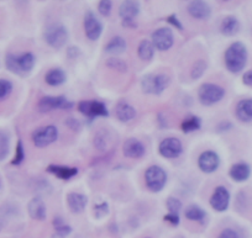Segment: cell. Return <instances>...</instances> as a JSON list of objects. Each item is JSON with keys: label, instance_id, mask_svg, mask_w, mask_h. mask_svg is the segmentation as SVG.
<instances>
[{"label": "cell", "instance_id": "obj_1", "mask_svg": "<svg viewBox=\"0 0 252 238\" xmlns=\"http://www.w3.org/2000/svg\"><path fill=\"white\" fill-rule=\"evenodd\" d=\"M225 65L234 74L240 73L247 63V48L242 42H234L225 51Z\"/></svg>", "mask_w": 252, "mask_h": 238}, {"label": "cell", "instance_id": "obj_2", "mask_svg": "<svg viewBox=\"0 0 252 238\" xmlns=\"http://www.w3.org/2000/svg\"><path fill=\"white\" fill-rule=\"evenodd\" d=\"M36 58L31 52L23 53V55H8L5 60L6 68L15 74L24 75L28 74L35 67Z\"/></svg>", "mask_w": 252, "mask_h": 238}, {"label": "cell", "instance_id": "obj_3", "mask_svg": "<svg viewBox=\"0 0 252 238\" xmlns=\"http://www.w3.org/2000/svg\"><path fill=\"white\" fill-rule=\"evenodd\" d=\"M169 82L171 79L166 74H147L142 78L141 89L145 94L159 95L166 90Z\"/></svg>", "mask_w": 252, "mask_h": 238}, {"label": "cell", "instance_id": "obj_4", "mask_svg": "<svg viewBox=\"0 0 252 238\" xmlns=\"http://www.w3.org/2000/svg\"><path fill=\"white\" fill-rule=\"evenodd\" d=\"M43 37L51 47L61 48L66 45L68 40V31L62 24H51L45 30Z\"/></svg>", "mask_w": 252, "mask_h": 238}, {"label": "cell", "instance_id": "obj_5", "mask_svg": "<svg viewBox=\"0 0 252 238\" xmlns=\"http://www.w3.org/2000/svg\"><path fill=\"white\" fill-rule=\"evenodd\" d=\"M225 95V90L218 84L205 83L203 84L198 91L199 101L204 106H212L214 104L219 103Z\"/></svg>", "mask_w": 252, "mask_h": 238}, {"label": "cell", "instance_id": "obj_6", "mask_svg": "<svg viewBox=\"0 0 252 238\" xmlns=\"http://www.w3.org/2000/svg\"><path fill=\"white\" fill-rule=\"evenodd\" d=\"M145 181L150 190L154 193H158L166 186L167 174L161 167L151 166L145 172Z\"/></svg>", "mask_w": 252, "mask_h": 238}, {"label": "cell", "instance_id": "obj_7", "mask_svg": "<svg viewBox=\"0 0 252 238\" xmlns=\"http://www.w3.org/2000/svg\"><path fill=\"white\" fill-rule=\"evenodd\" d=\"M58 138V130L56 126L47 125L37 128L32 133V142L36 147L45 148L52 145Z\"/></svg>", "mask_w": 252, "mask_h": 238}, {"label": "cell", "instance_id": "obj_8", "mask_svg": "<svg viewBox=\"0 0 252 238\" xmlns=\"http://www.w3.org/2000/svg\"><path fill=\"white\" fill-rule=\"evenodd\" d=\"M73 104L67 100L63 95L60 96H43L38 101V110L41 113H50L53 110H66L71 109Z\"/></svg>", "mask_w": 252, "mask_h": 238}, {"label": "cell", "instance_id": "obj_9", "mask_svg": "<svg viewBox=\"0 0 252 238\" xmlns=\"http://www.w3.org/2000/svg\"><path fill=\"white\" fill-rule=\"evenodd\" d=\"M79 113L83 114L87 118H106L109 111L106 106L101 101L96 100H83L78 104Z\"/></svg>", "mask_w": 252, "mask_h": 238}, {"label": "cell", "instance_id": "obj_10", "mask_svg": "<svg viewBox=\"0 0 252 238\" xmlns=\"http://www.w3.org/2000/svg\"><path fill=\"white\" fill-rule=\"evenodd\" d=\"M152 43H154L156 50L162 51V52L168 51L174 43V36L171 29L161 28L154 31V33H152Z\"/></svg>", "mask_w": 252, "mask_h": 238}, {"label": "cell", "instance_id": "obj_11", "mask_svg": "<svg viewBox=\"0 0 252 238\" xmlns=\"http://www.w3.org/2000/svg\"><path fill=\"white\" fill-rule=\"evenodd\" d=\"M158 152L162 157L173 159V158L179 157L183 152V145L181 141L176 137H168L159 143Z\"/></svg>", "mask_w": 252, "mask_h": 238}, {"label": "cell", "instance_id": "obj_12", "mask_svg": "<svg viewBox=\"0 0 252 238\" xmlns=\"http://www.w3.org/2000/svg\"><path fill=\"white\" fill-rule=\"evenodd\" d=\"M220 166V158L213 150H205L198 158V167L203 173H214Z\"/></svg>", "mask_w": 252, "mask_h": 238}, {"label": "cell", "instance_id": "obj_13", "mask_svg": "<svg viewBox=\"0 0 252 238\" xmlns=\"http://www.w3.org/2000/svg\"><path fill=\"white\" fill-rule=\"evenodd\" d=\"M84 31L91 41H96L103 32V25L92 11H87L84 16Z\"/></svg>", "mask_w": 252, "mask_h": 238}, {"label": "cell", "instance_id": "obj_14", "mask_svg": "<svg viewBox=\"0 0 252 238\" xmlns=\"http://www.w3.org/2000/svg\"><path fill=\"white\" fill-rule=\"evenodd\" d=\"M230 204V193L225 186H218L210 198V206L218 212L227 210Z\"/></svg>", "mask_w": 252, "mask_h": 238}, {"label": "cell", "instance_id": "obj_15", "mask_svg": "<svg viewBox=\"0 0 252 238\" xmlns=\"http://www.w3.org/2000/svg\"><path fill=\"white\" fill-rule=\"evenodd\" d=\"M188 13L192 18L198 20H207L210 18L212 9L204 0H192L188 5Z\"/></svg>", "mask_w": 252, "mask_h": 238}, {"label": "cell", "instance_id": "obj_16", "mask_svg": "<svg viewBox=\"0 0 252 238\" xmlns=\"http://www.w3.org/2000/svg\"><path fill=\"white\" fill-rule=\"evenodd\" d=\"M139 13L140 4L137 0H124L119 8V15L123 21H134Z\"/></svg>", "mask_w": 252, "mask_h": 238}, {"label": "cell", "instance_id": "obj_17", "mask_svg": "<svg viewBox=\"0 0 252 238\" xmlns=\"http://www.w3.org/2000/svg\"><path fill=\"white\" fill-rule=\"evenodd\" d=\"M145 152H146V149H145L144 143L140 142L136 138H129L124 142L123 153L125 157L141 158L145 154Z\"/></svg>", "mask_w": 252, "mask_h": 238}, {"label": "cell", "instance_id": "obj_18", "mask_svg": "<svg viewBox=\"0 0 252 238\" xmlns=\"http://www.w3.org/2000/svg\"><path fill=\"white\" fill-rule=\"evenodd\" d=\"M67 204H68V208L72 212L81 213L86 208L87 204H88V199L81 193H69L67 195Z\"/></svg>", "mask_w": 252, "mask_h": 238}, {"label": "cell", "instance_id": "obj_19", "mask_svg": "<svg viewBox=\"0 0 252 238\" xmlns=\"http://www.w3.org/2000/svg\"><path fill=\"white\" fill-rule=\"evenodd\" d=\"M28 211L29 215L31 216V218L37 221H43L46 218V205L43 203V200L38 196L33 198L32 200L29 203L28 205Z\"/></svg>", "mask_w": 252, "mask_h": 238}, {"label": "cell", "instance_id": "obj_20", "mask_svg": "<svg viewBox=\"0 0 252 238\" xmlns=\"http://www.w3.org/2000/svg\"><path fill=\"white\" fill-rule=\"evenodd\" d=\"M115 115L116 118H118V120L121 121V122H129L132 119H135V116H136V110H135L134 106L130 105L129 103L120 101V103L116 104Z\"/></svg>", "mask_w": 252, "mask_h": 238}, {"label": "cell", "instance_id": "obj_21", "mask_svg": "<svg viewBox=\"0 0 252 238\" xmlns=\"http://www.w3.org/2000/svg\"><path fill=\"white\" fill-rule=\"evenodd\" d=\"M229 174L232 180L237 181V183H242V181L247 180L250 178V176H251V168H250V166L247 163L241 162V163L234 164L230 168Z\"/></svg>", "mask_w": 252, "mask_h": 238}, {"label": "cell", "instance_id": "obj_22", "mask_svg": "<svg viewBox=\"0 0 252 238\" xmlns=\"http://www.w3.org/2000/svg\"><path fill=\"white\" fill-rule=\"evenodd\" d=\"M48 173L53 174L57 178L62 179V180H68V179L73 178L78 174V169L73 168V167H66V166H57V164H51L47 167Z\"/></svg>", "mask_w": 252, "mask_h": 238}, {"label": "cell", "instance_id": "obj_23", "mask_svg": "<svg viewBox=\"0 0 252 238\" xmlns=\"http://www.w3.org/2000/svg\"><path fill=\"white\" fill-rule=\"evenodd\" d=\"M236 118L242 122L252 121V99H244L236 106Z\"/></svg>", "mask_w": 252, "mask_h": 238}, {"label": "cell", "instance_id": "obj_24", "mask_svg": "<svg viewBox=\"0 0 252 238\" xmlns=\"http://www.w3.org/2000/svg\"><path fill=\"white\" fill-rule=\"evenodd\" d=\"M240 31V23L235 16H226L220 24V32L224 36H235Z\"/></svg>", "mask_w": 252, "mask_h": 238}, {"label": "cell", "instance_id": "obj_25", "mask_svg": "<svg viewBox=\"0 0 252 238\" xmlns=\"http://www.w3.org/2000/svg\"><path fill=\"white\" fill-rule=\"evenodd\" d=\"M66 73L60 68H53V69L48 70L45 75V82L51 87L62 86L66 82Z\"/></svg>", "mask_w": 252, "mask_h": 238}, {"label": "cell", "instance_id": "obj_26", "mask_svg": "<svg viewBox=\"0 0 252 238\" xmlns=\"http://www.w3.org/2000/svg\"><path fill=\"white\" fill-rule=\"evenodd\" d=\"M126 47H127L126 41L124 40L121 36H115V37L111 38L108 42V45L105 46V52L109 53V55L118 56L125 52Z\"/></svg>", "mask_w": 252, "mask_h": 238}, {"label": "cell", "instance_id": "obj_27", "mask_svg": "<svg viewBox=\"0 0 252 238\" xmlns=\"http://www.w3.org/2000/svg\"><path fill=\"white\" fill-rule=\"evenodd\" d=\"M137 55H139L140 60H145V62H149L154 58L155 55V46L152 43V41L149 40H142L140 42L139 48H137Z\"/></svg>", "mask_w": 252, "mask_h": 238}, {"label": "cell", "instance_id": "obj_28", "mask_svg": "<svg viewBox=\"0 0 252 238\" xmlns=\"http://www.w3.org/2000/svg\"><path fill=\"white\" fill-rule=\"evenodd\" d=\"M205 215V211L197 205H190L186 208V217L190 221H203Z\"/></svg>", "mask_w": 252, "mask_h": 238}, {"label": "cell", "instance_id": "obj_29", "mask_svg": "<svg viewBox=\"0 0 252 238\" xmlns=\"http://www.w3.org/2000/svg\"><path fill=\"white\" fill-rule=\"evenodd\" d=\"M200 126H202V122H200V119L197 118V116H189L188 119L182 122V131L183 132H193V131L199 130Z\"/></svg>", "mask_w": 252, "mask_h": 238}, {"label": "cell", "instance_id": "obj_30", "mask_svg": "<svg viewBox=\"0 0 252 238\" xmlns=\"http://www.w3.org/2000/svg\"><path fill=\"white\" fill-rule=\"evenodd\" d=\"M53 227H55L56 233L63 236V237H66V236H68L69 233L72 232L71 226L67 225V223L64 222V220H63L62 217H60V216H56V217L53 218Z\"/></svg>", "mask_w": 252, "mask_h": 238}, {"label": "cell", "instance_id": "obj_31", "mask_svg": "<svg viewBox=\"0 0 252 238\" xmlns=\"http://www.w3.org/2000/svg\"><path fill=\"white\" fill-rule=\"evenodd\" d=\"M106 65H108L110 69L116 70V72L125 73L127 72V64L124 62L123 60L118 57H110L108 60H106Z\"/></svg>", "mask_w": 252, "mask_h": 238}, {"label": "cell", "instance_id": "obj_32", "mask_svg": "<svg viewBox=\"0 0 252 238\" xmlns=\"http://www.w3.org/2000/svg\"><path fill=\"white\" fill-rule=\"evenodd\" d=\"M9 153V137L5 132L0 131V161L5 159Z\"/></svg>", "mask_w": 252, "mask_h": 238}, {"label": "cell", "instance_id": "obj_33", "mask_svg": "<svg viewBox=\"0 0 252 238\" xmlns=\"http://www.w3.org/2000/svg\"><path fill=\"white\" fill-rule=\"evenodd\" d=\"M205 69H207V63L204 60H199L193 64L192 70H190V75L193 79H199L203 74H204Z\"/></svg>", "mask_w": 252, "mask_h": 238}, {"label": "cell", "instance_id": "obj_34", "mask_svg": "<svg viewBox=\"0 0 252 238\" xmlns=\"http://www.w3.org/2000/svg\"><path fill=\"white\" fill-rule=\"evenodd\" d=\"M24 158H25V152H24V146L21 141H19L18 145H16V150H15V157L11 161L13 166H20L23 163Z\"/></svg>", "mask_w": 252, "mask_h": 238}, {"label": "cell", "instance_id": "obj_35", "mask_svg": "<svg viewBox=\"0 0 252 238\" xmlns=\"http://www.w3.org/2000/svg\"><path fill=\"white\" fill-rule=\"evenodd\" d=\"M13 90V84L6 79H0V100L5 99Z\"/></svg>", "mask_w": 252, "mask_h": 238}, {"label": "cell", "instance_id": "obj_36", "mask_svg": "<svg viewBox=\"0 0 252 238\" xmlns=\"http://www.w3.org/2000/svg\"><path fill=\"white\" fill-rule=\"evenodd\" d=\"M113 9L111 0H100L98 4V11L101 16H109Z\"/></svg>", "mask_w": 252, "mask_h": 238}, {"label": "cell", "instance_id": "obj_37", "mask_svg": "<svg viewBox=\"0 0 252 238\" xmlns=\"http://www.w3.org/2000/svg\"><path fill=\"white\" fill-rule=\"evenodd\" d=\"M166 205H167V208H168L169 212H172V213H178L182 208L181 201L176 198H172V196L171 198L167 199Z\"/></svg>", "mask_w": 252, "mask_h": 238}, {"label": "cell", "instance_id": "obj_38", "mask_svg": "<svg viewBox=\"0 0 252 238\" xmlns=\"http://www.w3.org/2000/svg\"><path fill=\"white\" fill-rule=\"evenodd\" d=\"M94 145H95V148H98L99 150L104 152V150L108 148V141L105 140V136L100 135V133L95 135V138H94Z\"/></svg>", "mask_w": 252, "mask_h": 238}, {"label": "cell", "instance_id": "obj_39", "mask_svg": "<svg viewBox=\"0 0 252 238\" xmlns=\"http://www.w3.org/2000/svg\"><path fill=\"white\" fill-rule=\"evenodd\" d=\"M163 220L166 221V222L171 223L172 226H178L179 225V215L178 213H167L166 216L163 217Z\"/></svg>", "mask_w": 252, "mask_h": 238}, {"label": "cell", "instance_id": "obj_40", "mask_svg": "<svg viewBox=\"0 0 252 238\" xmlns=\"http://www.w3.org/2000/svg\"><path fill=\"white\" fill-rule=\"evenodd\" d=\"M218 238H240L237 235L236 231L231 230V228H225L224 231H221V233L219 235Z\"/></svg>", "mask_w": 252, "mask_h": 238}, {"label": "cell", "instance_id": "obj_41", "mask_svg": "<svg viewBox=\"0 0 252 238\" xmlns=\"http://www.w3.org/2000/svg\"><path fill=\"white\" fill-rule=\"evenodd\" d=\"M167 21H168V23L171 24L172 26H174V28H176V29H178V30H183V26H182L181 21L178 20L177 15H174V14L169 15L168 18H167Z\"/></svg>", "mask_w": 252, "mask_h": 238}, {"label": "cell", "instance_id": "obj_42", "mask_svg": "<svg viewBox=\"0 0 252 238\" xmlns=\"http://www.w3.org/2000/svg\"><path fill=\"white\" fill-rule=\"evenodd\" d=\"M94 211H95V215L98 216H104L108 213V204L104 203V204H100V205H96L95 208H94Z\"/></svg>", "mask_w": 252, "mask_h": 238}, {"label": "cell", "instance_id": "obj_43", "mask_svg": "<svg viewBox=\"0 0 252 238\" xmlns=\"http://www.w3.org/2000/svg\"><path fill=\"white\" fill-rule=\"evenodd\" d=\"M242 83L247 87H252V69L247 70L242 77Z\"/></svg>", "mask_w": 252, "mask_h": 238}, {"label": "cell", "instance_id": "obj_44", "mask_svg": "<svg viewBox=\"0 0 252 238\" xmlns=\"http://www.w3.org/2000/svg\"><path fill=\"white\" fill-rule=\"evenodd\" d=\"M67 52H68L69 57L74 58V57H77V55L79 53V51H78V48H76V47H69Z\"/></svg>", "mask_w": 252, "mask_h": 238}, {"label": "cell", "instance_id": "obj_45", "mask_svg": "<svg viewBox=\"0 0 252 238\" xmlns=\"http://www.w3.org/2000/svg\"><path fill=\"white\" fill-rule=\"evenodd\" d=\"M52 238H64V237H63V236L57 235V233H56V235H53V236H52Z\"/></svg>", "mask_w": 252, "mask_h": 238}, {"label": "cell", "instance_id": "obj_46", "mask_svg": "<svg viewBox=\"0 0 252 238\" xmlns=\"http://www.w3.org/2000/svg\"><path fill=\"white\" fill-rule=\"evenodd\" d=\"M3 221H1V220H0V231H1V230H3Z\"/></svg>", "mask_w": 252, "mask_h": 238}, {"label": "cell", "instance_id": "obj_47", "mask_svg": "<svg viewBox=\"0 0 252 238\" xmlns=\"http://www.w3.org/2000/svg\"><path fill=\"white\" fill-rule=\"evenodd\" d=\"M225 1H227V0H225Z\"/></svg>", "mask_w": 252, "mask_h": 238}, {"label": "cell", "instance_id": "obj_48", "mask_svg": "<svg viewBox=\"0 0 252 238\" xmlns=\"http://www.w3.org/2000/svg\"><path fill=\"white\" fill-rule=\"evenodd\" d=\"M146 238H150V237H146Z\"/></svg>", "mask_w": 252, "mask_h": 238}]
</instances>
